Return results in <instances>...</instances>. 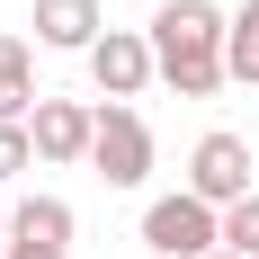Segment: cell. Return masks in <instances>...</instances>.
Returning <instances> with one entry per match:
<instances>
[{
  "instance_id": "5bb4252c",
  "label": "cell",
  "mask_w": 259,
  "mask_h": 259,
  "mask_svg": "<svg viewBox=\"0 0 259 259\" xmlns=\"http://www.w3.org/2000/svg\"><path fill=\"white\" fill-rule=\"evenodd\" d=\"M214 259H241V250H214Z\"/></svg>"
},
{
  "instance_id": "8fae6325",
  "label": "cell",
  "mask_w": 259,
  "mask_h": 259,
  "mask_svg": "<svg viewBox=\"0 0 259 259\" xmlns=\"http://www.w3.org/2000/svg\"><path fill=\"white\" fill-rule=\"evenodd\" d=\"M224 250L259 259V197H241V206H224Z\"/></svg>"
},
{
  "instance_id": "30bf717a",
  "label": "cell",
  "mask_w": 259,
  "mask_h": 259,
  "mask_svg": "<svg viewBox=\"0 0 259 259\" xmlns=\"http://www.w3.org/2000/svg\"><path fill=\"white\" fill-rule=\"evenodd\" d=\"M224 72L233 80H259V0L233 9V36H224Z\"/></svg>"
},
{
  "instance_id": "5b68a950",
  "label": "cell",
  "mask_w": 259,
  "mask_h": 259,
  "mask_svg": "<svg viewBox=\"0 0 259 259\" xmlns=\"http://www.w3.org/2000/svg\"><path fill=\"white\" fill-rule=\"evenodd\" d=\"M188 188H197L206 206H241V197H259V188H250V143H241V134H206V143L188 152Z\"/></svg>"
},
{
  "instance_id": "6da1fadb",
  "label": "cell",
  "mask_w": 259,
  "mask_h": 259,
  "mask_svg": "<svg viewBox=\"0 0 259 259\" xmlns=\"http://www.w3.org/2000/svg\"><path fill=\"white\" fill-rule=\"evenodd\" d=\"M152 63H161V80L179 90V99H214L224 90V36H233V18L214 9V0H161L152 9Z\"/></svg>"
},
{
  "instance_id": "52a82bcc",
  "label": "cell",
  "mask_w": 259,
  "mask_h": 259,
  "mask_svg": "<svg viewBox=\"0 0 259 259\" xmlns=\"http://www.w3.org/2000/svg\"><path fill=\"white\" fill-rule=\"evenodd\" d=\"M0 259H72V206L63 197H27L9 214V250Z\"/></svg>"
},
{
  "instance_id": "7c38bea8",
  "label": "cell",
  "mask_w": 259,
  "mask_h": 259,
  "mask_svg": "<svg viewBox=\"0 0 259 259\" xmlns=\"http://www.w3.org/2000/svg\"><path fill=\"white\" fill-rule=\"evenodd\" d=\"M18 170H36V134H27V125H0V179H18Z\"/></svg>"
},
{
  "instance_id": "9a60e30c",
  "label": "cell",
  "mask_w": 259,
  "mask_h": 259,
  "mask_svg": "<svg viewBox=\"0 0 259 259\" xmlns=\"http://www.w3.org/2000/svg\"><path fill=\"white\" fill-rule=\"evenodd\" d=\"M143 259H152V250H143Z\"/></svg>"
},
{
  "instance_id": "4fadbf2b",
  "label": "cell",
  "mask_w": 259,
  "mask_h": 259,
  "mask_svg": "<svg viewBox=\"0 0 259 259\" xmlns=\"http://www.w3.org/2000/svg\"><path fill=\"white\" fill-rule=\"evenodd\" d=\"M0 250H9V206H0Z\"/></svg>"
},
{
  "instance_id": "8992f818",
  "label": "cell",
  "mask_w": 259,
  "mask_h": 259,
  "mask_svg": "<svg viewBox=\"0 0 259 259\" xmlns=\"http://www.w3.org/2000/svg\"><path fill=\"white\" fill-rule=\"evenodd\" d=\"M27 134H36V161H90V143H99V107H80V99H36Z\"/></svg>"
},
{
  "instance_id": "ba28073f",
  "label": "cell",
  "mask_w": 259,
  "mask_h": 259,
  "mask_svg": "<svg viewBox=\"0 0 259 259\" xmlns=\"http://www.w3.org/2000/svg\"><path fill=\"white\" fill-rule=\"evenodd\" d=\"M107 27H99V0H36V45L54 54H90Z\"/></svg>"
},
{
  "instance_id": "7a4b0ae2",
  "label": "cell",
  "mask_w": 259,
  "mask_h": 259,
  "mask_svg": "<svg viewBox=\"0 0 259 259\" xmlns=\"http://www.w3.org/2000/svg\"><path fill=\"white\" fill-rule=\"evenodd\" d=\"M143 250L152 259H214L224 250V206H206L197 188L152 197V206H143Z\"/></svg>"
},
{
  "instance_id": "3957f363",
  "label": "cell",
  "mask_w": 259,
  "mask_h": 259,
  "mask_svg": "<svg viewBox=\"0 0 259 259\" xmlns=\"http://www.w3.org/2000/svg\"><path fill=\"white\" fill-rule=\"evenodd\" d=\"M90 170H99L107 188H143V179H152V125H143L125 99H107V107H99V143H90Z\"/></svg>"
},
{
  "instance_id": "9c48e42d",
  "label": "cell",
  "mask_w": 259,
  "mask_h": 259,
  "mask_svg": "<svg viewBox=\"0 0 259 259\" xmlns=\"http://www.w3.org/2000/svg\"><path fill=\"white\" fill-rule=\"evenodd\" d=\"M36 99H45V90H36V54H27L18 36H0V125H27Z\"/></svg>"
},
{
  "instance_id": "277c9868",
  "label": "cell",
  "mask_w": 259,
  "mask_h": 259,
  "mask_svg": "<svg viewBox=\"0 0 259 259\" xmlns=\"http://www.w3.org/2000/svg\"><path fill=\"white\" fill-rule=\"evenodd\" d=\"M90 80H99V99H143V80H161L152 36L143 27H107L99 45H90Z\"/></svg>"
}]
</instances>
